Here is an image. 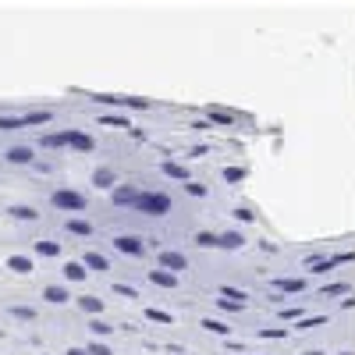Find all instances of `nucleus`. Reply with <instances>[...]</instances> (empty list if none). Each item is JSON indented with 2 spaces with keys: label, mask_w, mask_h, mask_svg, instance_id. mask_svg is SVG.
<instances>
[{
  "label": "nucleus",
  "mask_w": 355,
  "mask_h": 355,
  "mask_svg": "<svg viewBox=\"0 0 355 355\" xmlns=\"http://www.w3.org/2000/svg\"><path fill=\"white\" fill-rule=\"evenodd\" d=\"M82 309H89V313H96V309H100V299H89V295H85V299H82Z\"/></svg>",
  "instance_id": "b1692460"
},
{
  "label": "nucleus",
  "mask_w": 355,
  "mask_h": 355,
  "mask_svg": "<svg viewBox=\"0 0 355 355\" xmlns=\"http://www.w3.org/2000/svg\"><path fill=\"white\" fill-rule=\"evenodd\" d=\"M110 182H114L110 171H100V174H96V185H110Z\"/></svg>",
  "instance_id": "393cba45"
},
{
  "label": "nucleus",
  "mask_w": 355,
  "mask_h": 355,
  "mask_svg": "<svg viewBox=\"0 0 355 355\" xmlns=\"http://www.w3.org/2000/svg\"><path fill=\"white\" fill-rule=\"evenodd\" d=\"M153 284H164V288H174L178 277L174 274H164V270H153Z\"/></svg>",
  "instance_id": "1a4fd4ad"
},
{
  "label": "nucleus",
  "mask_w": 355,
  "mask_h": 355,
  "mask_svg": "<svg viewBox=\"0 0 355 355\" xmlns=\"http://www.w3.org/2000/svg\"><path fill=\"white\" fill-rule=\"evenodd\" d=\"M146 316H150V320H160V323H171V316H167V313H157V309H150Z\"/></svg>",
  "instance_id": "cd10ccee"
},
{
  "label": "nucleus",
  "mask_w": 355,
  "mask_h": 355,
  "mask_svg": "<svg viewBox=\"0 0 355 355\" xmlns=\"http://www.w3.org/2000/svg\"><path fill=\"white\" fill-rule=\"evenodd\" d=\"M103 125H114V128H128V121H121V117H103Z\"/></svg>",
  "instance_id": "a878e982"
},
{
  "label": "nucleus",
  "mask_w": 355,
  "mask_h": 355,
  "mask_svg": "<svg viewBox=\"0 0 355 355\" xmlns=\"http://www.w3.org/2000/svg\"><path fill=\"white\" fill-rule=\"evenodd\" d=\"M164 171H167L171 178H185V167H178V164H164Z\"/></svg>",
  "instance_id": "5701e85b"
},
{
  "label": "nucleus",
  "mask_w": 355,
  "mask_h": 355,
  "mask_svg": "<svg viewBox=\"0 0 355 355\" xmlns=\"http://www.w3.org/2000/svg\"><path fill=\"white\" fill-rule=\"evenodd\" d=\"M53 206H61V210H82L85 199L75 196V192H57V196H53Z\"/></svg>",
  "instance_id": "20e7f679"
},
{
  "label": "nucleus",
  "mask_w": 355,
  "mask_h": 355,
  "mask_svg": "<svg viewBox=\"0 0 355 355\" xmlns=\"http://www.w3.org/2000/svg\"><path fill=\"white\" fill-rule=\"evenodd\" d=\"M160 263L167 266V270H185V266H189V259L178 256V252H160Z\"/></svg>",
  "instance_id": "0eeeda50"
},
{
  "label": "nucleus",
  "mask_w": 355,
  "mask_h": 355,
  "mask_svg": "<svg viewBox=\"0 0 355 355\" xmlns=\"http://www.w3.org/2000/svg\"><path fill=\"white\" fill-rule=\"evenodd\" d=\"M85 263L93 266V270H100V274H103V270H110V263H107L100 252H89V256H85Z\"/></svg>",
  "instance_id": "6e6552de"
},
{
  "label": "nucleus",
  "mask_w": 355,
  "mask_h": 355,
  "mask_svg": "<svg viewBox=\"0 0 355 355\" xmlns=\"http://www.w3.org/2000/svg\"><path fill=\"white\" fill-rule=\"evenodd\" d=\"M64 274H68L71 281H82V277H85V270H82L78 263H68V266H64Z\"/></svg>",
  "instance_id": "4468645a"
},
{
  "label": "nucleus",
  "mask_w": 355,
  "mask_h": 355,
  "mask_svg": "<svg viewBox=\"0 0 355 355\" xmlns=\"http://www.w3.org/2000/svg\"><path fill=\"white\" fill-rule=\"evenodd\" d=\"M89 355H110V348H103V345H93V348H89Z\"/></svg>",
  "instance_id": "473e14b6"
},
{
  "label": "nucleus",
  "mask_w": 355,
  "mask_h": 355,
  "mask_svg": "<svg viewBox=\"0 0 355 355\" xmlns=\"http://www.w3.org/2000/svg\"><path fill=\"white\" fill-rule=\"evenodd\" d=\"M224 178H227V182H239L242 171H239V167H227V171H224Z\"/></svg>",
  "instance_id": "bb28decb"
},
{
  "label": "nucleus",
  "mask_w": 355,
  "mask_h": 355,
  "mask_svg": "<svg viewBox=\"0 0 355 355\" xmlns=\"http://www.w3.org/2000/svg\"><path fill=\"white\" fill-rule=\"evenodd\" d=\"M46 299H50V302H64V299H68V295H64L61 288H46Z\"/></svg>",
  "instance_id": "f3484780"
},
{
  "label": "nucleus",
  "mask_w": 355,
  "mask_h": 355,
  "mask_svg": "<svg viewBox=\"0 0 355 355\" xmlns=\"http://www.w3.org/2000/svg\"><path fill=\"white\" fill-rule=\"evenodd\" d=\"M220 291L227 295V299H239V302H245V299H249V295H245V291H234V288H220Z\"/></svg>",
  "instance_id": "4be33fe9"
},
{
  "label": "nucleus",
  "mask_w": 355,
  "mask_h": 355,
  "mask_svg": "<svg viewBox=\"0 0 355 355\" xmlns=\"http://www.w3.org/2000/svg\"><path fill=\"white\" fill-rule=\"evenodd\" d=\"M11 270H18V274H28V259H11Z\"/></svg>",
  "instance_id": "aec40b11"
},
{
  "label": "nucleus",
  "mask_w": 355,
  "mask_h": 355,
  "mask_svg": "<svg viewBox=\"0 0 355 355\" xmlns=\"http://www.w3.org/2000/svg\"><path fill=\"white\" fill-rule=\"evenodd\" d=\"M132 206H139L142 214H157V217H164V214L171 210V199H167L164 192H142Z\"/></svg>",
  "instance_id": "f257e3e1"
},
{
  "label": "nucleus",
  "mask_w": 355,
  "mask_h": 355,
  "mask_svg": "<svg viewBox=\"0 0 355 355\" xmlns=\"http://www.w3.org/2000/svg\"><path fill=\"white\" fill-rule=\"evenodd\" d=\"M352 259H355L352 252H341V256H331V259H313L309 266H313L316 274H323V270H331V266H338V263H352Z\"/></svg>",
  "instance_id": "39448f33"
},
{
  "label": "nucleus",
  "mask_w": 355,
  "mask_h": 355,
  "mask_svg": "<svg viewBox=\"0 0 355 355\" xmlns=\"http://www.w3.org/2000/svg\"><path fill=\"white\" fill-rule=\"evenodd\" d=\"M202 327L210 334H227V323H220V320H202Z\"/></svg>",
  "instance_id": "9d476101"
},
{
  "label": "nucleus",
  "mask_w": 355,
  "mask_h": 355,
  "mask_svg": "<svg viewBox=\"0 0 355 355\" xmlns=\"http://www.w3.org/2000/svg\"><path fill=\"white\" fill-rule=\"evenodd\" d=\"M320 323H323V316H316V320H306V323H302V327H299V331H309V327H320Z\"/></svg>",
  "instance_id": "c756f323"
},
{
  "label": "nucleus",
  "mask_w": 355,
  "mask_h": 355,
  "mask_svg": "<svg viewBox=\"0 0 355 355\" xmlns=\"http://www.w3.org/2000/svg\"><path fill=\"white\" fill-rule=\"evenodd\" d=\"M11 214H15V217H21V220H33V217H36L33 210H28V206H15V210H11Z\"/></svg>",
  "instance_id": "6ab92c4d"
},
{
  "label": "nucleus",
  "mask_w": 355,
  "mask_h": 355,
  "mask_svg": "<svg viewBox=\"0 0 355 355\" xmlns=\"http://www.w3.org/2000/svg\"><path fill=\"white\" fill-rule=\"evenodd\" d=\"M220 245H224V249H239V245H242V234H224Z\"/></svg>",
  "instance_id": "2eb2a0df"
},
{
  "label": "nucleus",
  "mask_w": 355,
  "mask_h": 355,
  "mask_svg": "<svg viewBox=\"0 0 355 355\" xmlns=\"http://www.w3.org/2000/svg\"><path fill=\"white\" fill-rule=\"evenodd\" d=\"M348 291V284H331V288H323V299H327V295H345Z\"/></svg>",
  "instance_id": "412c9836"
},
{
  "label": "nucleus",
  "mask_w": 355,
  "mask_h": 355,
  "mask_svg": "<svg viewBox=\"0 0 355 355\" xmlns=\"http://www.w3.org/2000/svg\"><path fill=\"white\" fill-rule=\"evenodd\" d=\"M46 114H28V117H0V132H11V128H21V125H43Z\"/></svg>",
  "instance_id": "7ed1b4c3"
},
{
  "label": "nucleus",
  "mask_w": 355,
  "mask_h": 355,
  "mask_svg": "<svg viewBox=\"0 0 355 355\" xmlns=\"http://www.w3.org/2000/svg\"><path fill=\"white\" fill-rule=\"evenodd\" d=\"M341 355H348V352H341Z\"/></svg>",
  "instance_id": "72a5a7b5"
},
{
  "label": "nucleus",
  "mask_w": 355,
  "mask_h": 355,
  "mask_svg": "<svg viewBox=\"0 0 355 355\" xmlns=\"http://www.w3.org/2000/svg\"><path fill=\"white\" fill-rule=\"evenodd\" d=\"M8 160H15V164H28V160H33V153L18 146V150H11V153H8Z\"/></svg>",
  "instance_id": "9b49d317"
},
{
  "label": "nucleus",
  "mask_w": 355,
  "mask_h": 355,
  "mask_svg": "<svg viewBox=\"0 0 355 355\" xmlns=\"http://www.w3.org/2000/svg\"><path fill=\"white\" fill-rule=\"evenodd\" d=\"M114 291H117V295H128V299H135V288H128V284H117Z\"/></svg>",
  "instance_id": "c85d7f7f"
},
{
  "label": "nucleus",
  "mask_w": 355,
  "mask_h": 355,
  "mask_svg": "<svg viewBox=\"0 0 355 355\" xmlns=\"http://www.w3.org/2000/svg\"><path fill=\"white\" fill-rule=\"evenodd\" d=\"M210 117H214V121H224V125L234 121V114H227V110H214V107H210Z\"/></svg>",
  "instance_id": "dca6fc26"
},
{
  "label": "nucleus",
  "mask_w": 355,
  "mask_h": 355,
  "mask_svg": "<svg viewBox=\"0 0 355 355\" xmlns=\"http://www.w3.org/2000/svg\"><path fill=\"white\" fill-rule=\"evenodd\" d=\"M46 146H78V150H93V139L78 135V132H64V135H46Z\"/></svg>",
  "instance_id": "f03ea898"
},
{
  "label": "nucleus",
  "mask_w": 355,
  "mask_h": 355,
  "mask_svg": "<svg viewBox=\"0 0 355 355\" xmlns=\"http://www.w3.org/2000/svg\"><path fill=\"white\" fill-rule=\"evenodd\" d=\"M114 245L121 249V252H132V256H139V252H142V242L135 239V234H121V239H117Z\"/></svg>",
  "instance_id": "423d86ee"
},
{
  "label": "nucleus",
  "mask_w": 355,
  "mask_h": 355,
  "mask_svg": "<svg viewBox=\"0 0 355 355\" xmlns=\"http://www.w3.org/2000/svg\"><path fill=\"white\" fill-rule=\"evenodd\" d=\"M68 227H71V231H78V234H85V231H89V224H82V220H71Z\"/></svg>",
  "instance_id": "7c9ffc66"
},
{
  "label": "nucleus",
  "mask_w": 355,
  "mask_h": 355,
  "mask_svg": "<svg viewBox=\"0 0 355 355\" xmlns=\"http://www.w3.org/2000/svg\"><path fill=\"white\" fill-rule=\"evenodd\" d=\"M196 242H199V245H206V249H210V245H220V239H214L210 231H199V234H196Z\"/></svg>",
  "instance_id": "f8f14e48"
},
{
  "label": "nucleus",
  "mask_w": 355,
  "mask_h": 355,
  "mask_svg": "<svg viewBox=\"0 0 355 355\" xmlns=\"http://www.w3.org/2000/svg\"><path fill=\"white\" fill-rule=\"evenodd\" d=\"M139 199V192H132V189H121V192H114V202H135Z\"/></svg>",
  "instance_id": "ddd939ff"
},
{
  "label": "nucleus",
  "mask_w": 355,
  "mask_h": 355,
  "mask_svg": "<svg viewBox=\"0 0 355 355\" xmlns=\"http://www.w3.org/2000/svg\"><path fill=\"white\" fill-rule=\"evenodd\" d=\"M281 291H302V281H277Z\"/></svg>",
  "instance_id": "a211bd4d"
},
{
  "label": "nucleus",
  "mask_w": 355,
  "mask_h": 355,
  "mask_svg": "<svg viewBox=\"0 0 355 355\" xmlns=\"http://www.w3.org/2000/svg\"><path fill=\"white\" fill-rule=\"evenodd\" d=\"M40 252H43V256H57V245H50V242L43 245V242H40Z\"/></svg>",
  "instance_id": "2f4dec72"
}]
</instances>
